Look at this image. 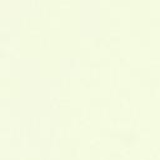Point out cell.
Masks as SVG:
<instances>
[]
</instances>
